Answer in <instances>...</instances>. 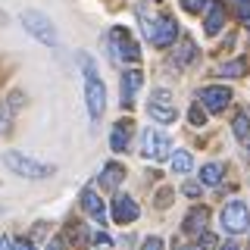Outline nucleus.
Masks as SVG:
<instances>
[{"label":"nucleus","instance_id":"30","mask_svg":"<svg viewBox=\"0 0 250 250\" xmlns=\"http://www.w3.org/2000/svg\"><path fill=\"white\" fill-rule=\"evenodd\" d=\"M47 250H62V241H60V238H53L50 244H47Z\"/></svg>","mask_w":250,"mask_h":250},{"label":"nucleus","instance_id":"5","mask_svg":"<svg viewBox=\"0 0 250 250\" xmlns=\"http://www.w3.org/2000/svg\"><path fill=\"white\" fill-rule=\"evenodd\" d=\"M109 47H113L116 60H125V62H138L141 60L138 41L128 35V28H122V25H116L113 31H109Z\"/></svg>","mask_w":250,"mask_h":250},{"label":"nucleus","instance_id":"7","mask_svg":"<svg viewBox=\"0 0 250 250\" xmlns=\"http://www.w3.org/2000/svg\"><path fill=\"white\" fill-rule=\"evenodd\" d=\"M169 135L166 131H156V128H150V131H144V144H141V150H144V156L147 160H163V156H169Z\"/></svg>","mask_w":250,"mask_h":250},{"label":"nucleus","instance_id":"14","mask_svg":"<svg viewBox=\"0 0 250 250\" xmlns=\"http://www.w3.org/2000/svg\"><path fill=\"white\" fill-rule=\"evenodd\" d=\"M122 178H125V169L119 166V163H109V166L100 172V185L109 188V191H113V188H119V185H122Z\"/></svg>","mask_w":250,"mask_h":250},{"label":"nucleus","instance_id":"18","mask_svg":"<svg viewBox=\"0 0 250 250\" xmlns=\"http://www.w3.org/2000/svg\"><path fill=\"white\" fill-rule=\"evenodd\" d=\"M128 128H131V125L125 122V119H122V122L113 128V141H109V144H113V150H119V153L125 150V144H128V141H125V135H128Z\"/></svg>","mask_w":250,"mask_h":250},{"label":"nucleus","instance_id":"6","mask_svg":"<svg viewBox=\"0 0 250 250\" xmlns=\"http://www.w3.org/2000/svg\"><path fill=\"white\" fill-rule=\"evenodd\" d=\"M222 225H225V229H229L231 234L247 231V229H250V213H247L244 203H241V200L225 203V209H222Z\"/></svg>","mask_w":250,"mask_h":250},{"label":"nucleus","instance_id":"4","mask_svg":"<svg viewBox=\"0 0 250 250\" xmlns=\"http://www.w3.org/2000/svg\"><path fill=\"white\" fill-rule=\"evenodd\" d=\"M22 25H25V31H28L31 38H38L41 44H47V47L57 44V25H53V22L47 19L44 13L25 10V13H22Z\"/></svg>","mask_w":250,"mask_h":250},{"label":"nucleus","instance_id":"29","mask_svg":"<svg viewBox=\"0 0 250 250\" xmlns=\"http://www.w3.org/2000/svg\"><path fill=\"white\" fill-rule=\"evenodd\" d=\"M13 250H35V244H31V241H16Z\"/></svg>","mask_w":250,"mask_h":250},{"label":"nucleus","instance_id":"1","mask_svg":"<svg viewBox=\"0 0 250 250\" xmlns=\"http://www.w3.org/2000/svg\"><path fill=\"white\" fill-rule=\"evenodd\" d=\"M138 22H141V31L147 35V41L153 47H169L178 38L175 19L166 13H153L150 6H138Z\"/></svg>","mask_w":250,"mask_h":250},{"label":"nucleus","instance_id":"23","mask_svg":"<svg viewBox=\"0 0 250 250\" xmlns=\"http://www.w3.org/2000/svg\"><path fill=\"white\" fill-rule=\"evenodd\" d=\"M10 122H13V109H10V104H0V135L10 128Z\"/></svg>","mask_w":250,"mask_h":250},{"label":"nucleus","instance_id":"3","mask_svg":"<svg viewBox=\"0 0 250 250\" xmlns=\"http://www.w3.org/2000/svg\"><path fill=\"white\" fill-rule=\"evenodd\" d=\"M3 163L16 172V175H22V178H47V175H53V166H47V163H38V160H31V156L19 153V150L3 153Z\"/></svg>","mask_w":250,"mask_h":250},{"label":"nucleus","instance_id":"19","mask_svg":"<svg viewBox=\"0 0 250 250\" xmlns=\"http://www.w3.org/2000/svg\"><path fill=\"white\" fill-rule=\"evenodd\" d=\"M244 72H247V62L244 60H234V62L219 66V75H225V78H238V75H244Z\"/></svg>","mask_w":250,"mask_h":250},{"label":"nucleus","instance_id":"9","mask_svg":"<svg viewBox=\"0 0 250 250\" xmlns=\"http://www.w3.org/2000/svg\"><path fill=\"white\" fill-rule=\"evenodd\" d=\"M138 203L128 197V194H119V197L113 200V222H119V225H128V222H135L138 219Z\"/></svg>","mask_w":250,"mask_h":250},{"label":"nucleus","instance_id":"11","mask_svg":"<svg viewBox=\"0 0 250 250\" xmlns=\"http://www.w3.org/2000/svg\"><path fill=\"white\" fill-rule=\"evenodd\" d=\"M82 207L88 209L97 222H106V207H104V200L94 194V188H84V191H82Z\"/></svg>","mask_w":250,"mask_h":250},{"label":"nucleus","instance_id":"21","mask_svg":"<svg viewBox=\"0 0 250 250\" xmlns=\"http://www.w3.org/2000/svg\"><path fill=\"white\" fill-rule=\"evenodd\" d=\"M231 128H234V138H247V135H250V122H247V116H244V113H238V116H234V125H231Z\"/></svg>","mask_w":250,"mask_h":250},{"label":"nucleus","instance_id":"26","mask_svg":"<svg viewBox=\"0 0 250 250\" xmlns=\"http://www.w3.org/2000/svg\"><path fill=\"white\" fill-rule=\"evenodd\" d=\"M182 6L188 13H197V10H203V6H207V0H182Z\"/></svg>","mask_w":250,"mask_h":250},{"label":"nucleus","instance_id":"15","mask_svg":"<svg viewBox=\"0 0 250 250\" xmlns=\"http://www.w3.org/2000/svg\"><path fill=\"white\" fill-rule=\"evenodd\" d=\"M138 88H141V72L135 69V72H125L122 75V104L128 106L131 104V97L138 94Z\"/></svg>","mask_w":250,"mask_h":250},{"label":"nucleus","instance_id":"31","mask_svg":"<svg viewBox=\"0 0 250 250\" xmlns=\"http://www.w3.org/2000/svg\"><path fill=\"white\" fill-rule=\"evenodd\" d=\"M219 250H241V247H238V244H234V241H225V244H222V247H219Z\"/></svg>","mask_w":250,"mask_h":250},{"label":"nucleus","instance_id":"17","mask_svg":"<svg viewBox=\"0 0 250 250\" xmlns=\"http://www.w3.org/2000/svg\"><path fill=\"white\" fill-rule=\"evenodd\" d=\"M222 172H225V166H222V163H207V166L200 169V182L213 188V185H219V182H222Z\"/></svg>","mask_w":250,"mask_h":250},{"label":"nucleus","instance_id":"28","mask_svg":"<svg viewBox=\"0 0 250 250\" xmlns=\"http://www.w3.org/2000/svg\"><path fill=\"white\" fill-rule=\"evenodd\" d=\"M182 191L188 194V197H200V185H194V182H188V185L182 188Z\"/></svg>","mask_w":250,"mask_h":250},{"label":"nucleus","instance_id":"22","mask_svg":"<svg viewBox=\"0 0 250 250\" xmlns=\"http://www.w3.org/2000/svg\"><path fill=\"white\" fill-rule=\"evenodd\" d=\"M234 13H238V19L250 28V0H238V3H234Z\"/></svg>","mask_w":250,"mask_h":250},{"label":"nucleus","instance_id":"2","mask_svg":"<svg viewBox=\"0 0 250 250\" xmlns=\"http://www.w3.org/2000/svg\"><path fill=\"white\" fill-rule=\"evenodd\" d=\"M82 66H84V100H88V113H91V119H100V113L106 106V88L97 78V69H94L91 57H82Z\"/></svg>","mask_w":250,"mask_h":250},{"label":"nucleus","instance_id":"10","mask_svg":"<svg viewBox=\"0 0 250 250\" xmlns=\"http://www.w3.org/2000/svg\"><path fill=\"white\" fill-rule=\"evenodd\" d=\"M229 100H231L229 88H207V91H200V104L207 106L209 113H222V109L229 106Z\"/></svg>","mask_w":250,"mask_h":250},{"label":"nucleus","instance_id":"27","mask_svg":"<svg viewBox=\"0 0 250 250\" xmlns=\"http://www.w3.org/2000/svg\"><path fill=\"white\" fill-rule=\"evenodd\" d=\"M141 250H163V241H160V238H147Z\"/></svg>","mask_w":250,"mask_h":250},{"label":"nucleus","instance_id":"20","mask_svg":"<svg viewBox=\"0 0 250 250\" xmlns=\"http://www.w3.org/2000/svg\"><path fill=\"white\" fill-rule=\"evenodd\" d=\"M194 166V160H191V153H185V150H178L175 156H172V169H175V172H182V175H185V172L188 169H191Z\"/></svg>","mask_w":250,"mask_h":250},{"label":"nucleus","instance_id":"8","mask_svg":"<svg viewBox=\"0 0 250 250\" xmlns=\"http://www.w3.org/2000/svg\"><path fill=\"white\" fill-rule=\"evenodd\" d=\"M147 113H150L156 122H175V119H178V113L169 106V91H166V88L153 91V97H150V106H147Z\"/></svg>","mask_w":250,"mask_h":250},{"label":"nucleus","instance_id":"24","mask_svg":"<svg viewBox=\"0 0 250 250\" xmlns=\"http://www.w3.org/2000/svg\"><path fill=\"white\" fill-rule=\"evenodd\" d=\"M197 241H200V250H209V247H216V244H219L216 234H209V231H200V234H197Z\"/></svg>","mask_w":250,"mask_h":250},{"label":"nucleus","instance_id":"16","mask_svg":"<svg viewBox=\"0 0 250 250\" xmlns=\"http://www.w3.org/2000/svg\"><path fill=\"white\" fill-rule=\"evenodd\" d=\"M194 60H197V47H194L191 38H185L182 47L175 50V66H191Z\"/></svg>","mask_w":250,"mask_h":250},{"label":"nucleus","instance_id":"12","mask_svg":"<svg viewBox=\"0 0 250 250\" xmlns=\"http://www.w3.org/2000/svg\"><path fill=\"white\" fill-rule=\"evenodd\" d=\"M207 222H209V209L207 207H197V209H191L185 219V234H200V231H207Z\"/></svg>","mask_w":250,"mask_h":250},{"label":"nucleus","instance_id":"13","mask_svg":"<svg viewBox=\"0 0 250 250\" xmlns=\"http://www.w3.org/2000/svg\"><path fill=\"white\" fill-rule=\"evenodd\" d=\"M225 25V6L222 0H209V16H207V35H216Z\"/></svg>","mask_w":250,"mask_h":250},{"label":"nucleus","instance_id":"25","mask_svg":"<svg viewBox=\"0 0 250 250\" xmlns=\"http://www.w3.org/2000/svg\"><path fill=\"white\" fill-rule=\"evenodd\" d=\"M188 119H191V125H203V122H207V116H203L200 106H194L191 113H188Z\"/></svg>","mask_w":250,"mask_h":250}]
</instances>
